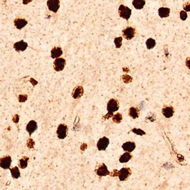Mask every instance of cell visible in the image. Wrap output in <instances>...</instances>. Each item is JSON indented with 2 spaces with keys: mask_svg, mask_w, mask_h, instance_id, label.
Here are the masks:
<instances>
[{
  "mask_svg": "<svg viewBox=\"0 0 190 190\" xmlns=\"http://www.w3.org/2000/svg\"><path fill=\"white\" fill-rule=\"evenodd\" d=\"M119 107L118 101L115 99H111L107 104V111L108 113L106 115L104 118H105V119H108L110 117H112L113 113L115 111L118 110Z\"/></svg>",
  "mask_w": 190,
  "mask_h": 190,
  "instance_id": "6da1fadb",
  "label": "cell"
},
{
  "mask_svg": "<svg viewBox=\"0 0 190 190\" xmlns=\"http://www.w3.org/2000/svg\"><path fill=\"white\" fill-rule=\"evenodd\" d=\"M115 175L113 176H118L121 181H125L127 180L131 174V170L129 168H122L119 171L115 169Z\"/></svg>",
  "mask_w": 190,
  "mask_h": 190,
  "instance_id": "7a4b0ae2",
  "label": "cell"
},
{
  "mask_svg": "<svg viewBox=\"0 0 190 190\" xmlns=\"http://www.w3.org/2000/svg\"><path fill=\"white\" fill-rule=\"evenodd\" d=\"M118 13L121 18L128 20L131 17V10L127 6L121 5L118 9Z\"/></svg>",
  "mask_w": 190,
  "mask_h": 190,
  "instance_id": "3957f363",
  "label": "cell"
},
{
  "mask_svg": "<svg viewBox=\"0 0 190 190\" xmlns=\"http://www.w3.org/2000/svg\"><path fill=\"white\" fill-rule=\"evenodd\" d=\"M135 29L132 27H127L122 31L123 36L127 40H130L133 38L135 35Z\"/></svg>",
  "mask_w": 190,
  "mask_h": 190,
  "instance_id": "277c9868",
  "label": "cell"
},
{
  "mask_svg": "<svg viewBox=\"0 0 190 190\" xmlns=\"http://www.w3.org/2000/svg\"><path fill=\"white\" fill-rule=\"evenodd\" d=\"M68 128L66 125L63 124H60L57 130V135L59 139H64L67 134Z\"/></svg>",
  "mask_w": 190,
  "mask_h": 190,
  "instance_id": "5b68a950",
  "label": "cell"
},
{
  "mask_svg": "<svg viewBox=\"0 0 190 190\" xmlns=\"http://www.w3.org/2000/svg\"><path fill=\"white\" fill-rule=\"evenodd\" d=\"M60 0H48L47 6L49 9L54 13L57 12L60 8Z\"/></svg>",
  "mask_w": 190,
  "mask_h": 190,
  "instance_id": "8992f818",
  "label": "cell"
},
{
  "mask_svg": "<svg viewBox=\"0 0 190 190\" xmlns=\"http://www.w3.org/2000/svg\"><path fill=\"white\" fill-rule=\"evenodd\" d=\"M109 143H110L109 139L107 137L104 136L101 138L98 141L97 145V147L99 151H105L108 147Z\"/></svg>",
  "mask_w": 190,
  "mask_h": 190,
  "instance_id": "52a82bcc",
  "label": "cell"
},
{
  "mask_svg": "<svg viewBox=\"0 0 190 190\" xmlns=\"http://www.w3.org/2000/svg\"><path fill=\"white\" fill-rule=\"evenodd\" d=\"M12 163V158L10 156H5L0 159V167L2 169H9Z\"/></svg>",
  "mask_w": 190,
  "mask_h": 190,
  "instance_id": "ba28073f",
  "label": "cell"
},
{
  "mask_svg": "<svg viewBox=\"0 0 190 190\" xmlns=\"http://www.w3.org/2000/svg\"><path fill=\"white\" fill-rule=\"evenodd\" d=\"M66 64V61L64 59L60 58H57L54 62V68L57 71H61L63 70Z\"/></svg>",
  "mask_w": 190,
  "mask_h": 190,
  "instance_id": "9c48e42d",
  "label": "cell"
},
{
  "mask_svg": "<svg viewBox=\"0 0 190 190\" xmlns=\"http://www.w3.org/2000/svg\"><path fill=\"white\" fill-rule=\"evenodd\" d=\"M96 174L100 176H105L110 174V172L108 170L107 166L104 163L100 165L98 168L96 169Z\"/></svg>",
  "mask_w": 190,
  "mask_h": 190,
  "instance_id": "30bf717a",
  "label": "cell"
},
{
  "mask_svg": "<svg viewBox=\"0 0 190 190\" xmlns=\"http://www.w3.org/2000/svg\"><path fill=\"white\" fill-rule=\"evenodd\" d=\"M27 47V43L23 41H19L14 43V49L17 51H23Z\"/></svg>",
  "mask_w": 190,
  "mask_h": 190,
  "instance_id": "8fae6325",
  "label": "cell"
},
{
  "mask_svg": "<svg viewBox=\"0 0 190 190\" xmlns=\"http://www.w3.org/2000/svg\"><path fill=\"white\" fill-rule=\"evenodd\" d=\"M37 129V123L34 121H30L26 126V130L31 135Z\"/></svg>",
  "mask_w": 190,
  "mask_h": 190,
  "instance_id": "7c38bea8",
  "label": "cell"
},
{
  "mask_svg": "<svg viewBox=\"0 0 190 190\" xmlns=\"http://www.w3.org/2000/svg\"><path fill=\"white\" fill-rule=\"evenodd\" d=\"M162 113L166 118H169L173 116L174 114V109L171 106L165 107L162 109Z\"/></svg>",
  "mask_w": 190,
  "mask_h": 190,
  "instance_id": "4fadbf2b",
  "label": "cell"
},
{
  "mask_svg": "<svg viewBox=\"0 0 190 190\" xmlns=\"http://www.w3.org/2000/svg\"><path fill=\"white\" fill-rule=\"evenodd\" d=\"M63 54L62 49L60 47H55L51 51V56L53 58L60 57Z\"/></svg>",
  "mask_w": 190,
  "mask_h": 190,
  "instance_id": "5bb4252c",
  "label": "cell"
},
{
  "mask_svg": "<svg viewBox=\"0 0 190 190\" xmlns=\"http://www.w3.org/2000/svg\"><path fill=\"white\" fill-rule=\"evenodd\" d=\"M84 94V88L81 86H78L75 88L73 93V97L75 99L81 98Z\"/></svg>",
  "mask_w": 190,
  "mask_h": 190,
  "instance_id": "9a60e30c",
  "label": "cell"
},
{
  "mask_svg": "<svg viewBox=\"0 0 190 190\" xmlns=\"http://www.w3.org/2000/svg\"><path fill=\"white\" fill-rule=\"evenodd\" d=\"M135 147L136 146L135 143L131 142H127L122 145V148L124 150V151L128 152L133 151L135 150Z\"/></svg>",
  "mask_w": 190,
  "mask_h": 190,
  "instance_id": "2e32d148",
  "label": "cell"
},
{
  "mask_svg": "<svg viewBox=\"0 0 190 190\" xmlns=\"http://www.w3.org/2000/svg\"><path fill=\"white\" fill-rule=\"evenodd\" d=\"M14 26L18 29H21L24 27L27 23V22L23 19H16L14 21Z\"/></svg>",
  "mask_w": 190,
  "mask_h": 190,
  "instance_id": "e0dca14e",
  "label": "cell"
},
{
  "mask_svg": "<svg viewBox=\"0 0 190 190\" xmlns=\"http://www.w3.org/2000/svg\"><path fill=\"white\" fill-rule=\"evenodd\" d=\"M159 15L161 18L168 17L170 13V9L168 8H161L158 10Z\"/></svg>",
  "mask_w": 190,
  "mask_h": 190,
  "instance_id": "ac0fdd59",
  "label": "cell"
},
{
  "mask_svg": "<svg viewBox=\"0 0 190 190\" xmlns=\"http://www.w3.org/2000/svg\"><path fill=\"white\" fill-rule=\"evenodd\" d=\"M145 0H133L132 1V5L134 7L138 10L143 9L145 5Z\"/></svg>",
  "mask_w": 190,
  "mask_h": 190,
  "instance_id": "d6986e66",
  "label": "cell"
},
{
  "mask_svg": "<svg viewBox=\"0 0 190 190\" xmlns=\"http://www.w3.org/2000/svg\"><path fill=\"white\" fill-rule=\"evenodd\" d=\"M128 114L132 118L136 119V118L139 117V110L137 108L134 107H131L129 109Z\"/></svg>",
  "mask_w": 190,
  "mask_h": 190,
  "instance_id": "ffe728a7",
  "label": "cell"
},
{
  "mask_svg": "<svg viewBox=\"0 0 190 190\" xmlns=\"http://www.w3.org/2000/svg\"><path fill=\"white\" fill-rule=\"evenodd\" d=\"M131 158H132V155L128 152H125L121 155V158H119V162L122 163H127L131 159Z\"/></svg>",
  "mask_w": 190,
  "mask_h": 190,
  "instance_id": "44dd1931",
  "label": "cell"
},
{
  "mask_svg": "<svg viewBox=\"0 0 190 190\" xmlns=\"http://www.w3.org/2000/svg\"><path fill=\"white\" fill-rule=\"evenodd\" d=\"M10 172L12 176L14 179H18L20 177V172L17 167H14L10 169Z\"/></svg>",
  "mask_w": 190,
  "mask_h": 190,
  "instance_id": "7402d4cb",
  "label": "cell"
},
{
  "mask_svg": "<svg viewBox=\"0 0 190 190\" xmlns=\"http://www.w3.org/2000/svg\"><path fill=\"white\" fill-rule=\"evenodd\" d=\"M28 161H29V158L26 156L21 159L19 161V163L20 167L22 169H25L26 167H27Z\"/></svg>",
  "mask_w": 190,
  "mask_h": 190,
  "instance_id": "603a6c76",
  "label": "cell"
},
{
  "mask_svg": "<svg viewBox=\"0 0 190 190\" xmlns=\"http://www.w3.org/2000/svg\"><path fill=\"white\" fill-rule=\"evenodd\" d=\"M146 47L147 49H153L156 45V41L155 40L152 38H148L146 42Z\"/></svg>",
  "mask_w": 190,
  "mask_h": 190,
  "instance_id": "cb8c5ba5",
  "label": "cell"
},
{
  "mask_svg": "<svg viewBox=\"0 0 190 190\" xmlns=\"http://www.w3.org/2000/svg\"><path fill=\"white\" fill-rule=\"evenodd\" d=\"M122 120V115L120 113H117V114L114 115L112 118V121L116 123H119L121 122Z\"/></svg>",
  "mask_w": 190,
  "mask_h": 190,
  "instance_id": "d4e9b609",
  "label": "cell"
},
{
  "mask_svg": "<svg viewBox=\"0 0 190 190\" xmlns=\"http://www.w3.org/2000/svg\"><path fill=\"white\" fill-rule=\"evenodd\" d=\"M122 37H117L114 40V43L117 48H120L122 45Z\"/></svg>",
  "mask_w": 190,
  "mask_h": 190,
  "instance_id": "484cf974",
  "label": "cell"
},
{
  "mask_svg": "<svg viewBox=\"0 0 190 190\" xmlns=\"http://www.w3.org/2000/svg\"><path fill=\"white\" fill-rule=\"evenodd\" d=\"M132 131L133 132H134L135 134H136L137 135H141V136L146 134V132L143 130H142L140 128H133L132 130Z\"/></svg>",
  "mask_w": 190,
  "mask_h": 190,
  "instance_id": "4316f807",
  "label": "cell"
},
{
  "mask_svg": "<svg viewBox=\"0 0 190 190\" xmlns=\"http://www.w3.org/2000/svg\"><path fill=\"white\" fill-rule=\"evenodd\" d=\"M180 17L182 20H186L187 18V14L186 12L185 11H181L180 13Z\"/></svg>",
  "mask_w": 190,
  "mask_h": 190,
  "instance_id": "83f0119b",
  "label": "cell"
},
{
  "mask_svg": "<svg viewBox=\"0 0 190 190\" xmlns=\"http://www.w3.org/2000/svg\"><path fill=\"white\" fill-rule=\"evenodd\" d=\"M185 6H186V7H184V8H185V9L186 10V11H190L189 10V8H190V5H185Z\"/></svg>",
  "mask_w": 190,
  "mask_h": 190,
  "instance_id": "f1b7e54d",
  "label": "cell"
}]
</instances>
